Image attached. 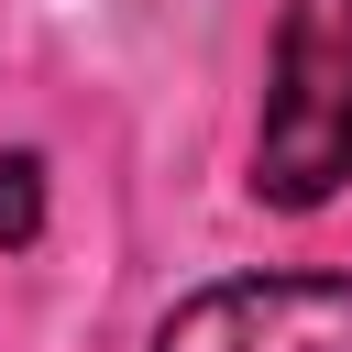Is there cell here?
Here are the masks:
<instances>
[{"instance_id":"cell-2","label":"cell","mask_w":352,"mask_h":352,"mask_svg":"<svg viewBox=\"0 0 352 352\" xmlns=\"http://www.w3.org/2000/svg\"><path fill=\"white\" fill-rule=\"evenodd\" d=\"M143 352H352V275L297 264V275H220L176 297Z\"/></svg>"},{"instance_id":"cell-1","label":"cell","mask_w":352,"mask_h":352,"mask_svg":"<svg viewBox=\"0 0 352 352\" xmlns=\"http://www.w3.org/2000/svg\"><path fill=\"white\" fill-rule=\"evenodd\" d=\"M341 187H352V0H286L253 110V198L308 220Z\"/></svg>"},{"instance_id":"cell-3","label":"cell","mask_w":352,"mask_h":352,"mask_svg":"<svg viewBox=\"0 0 352 352\" xmlns=\"http://www.w3.org/2000/svg\"><path fill=\"white\" fill-rule=\"evenodd\" d=\"M44 231V154H0V253Z\"/></svg>"}]
</instances>
